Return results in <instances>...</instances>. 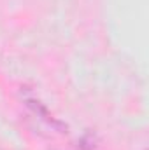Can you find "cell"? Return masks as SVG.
Returning a JSON list of instances; mask_svg holds the SVG:
<instances>
[{
    "label": "cell",
    "instance_id": "obj_1",
    "mask_svg": "<svg viewBox=\"0 0 149 150\" xmlns=\"http://www.w3.org/2000/svg\"><path fill=\"white\" fill-rule=\"evenodd\" d=\"M27 103V107L32 110V112L35 113L37 117H40L44 122H47L53 129H56V131H60V133H67V126L62 122V120H58V119H54L51 113L47 112V108L39 101V100H27L25 101Z\"/></svg>",
    "mask_w": 149,
    "mask_h": 150
}]
</instances>
